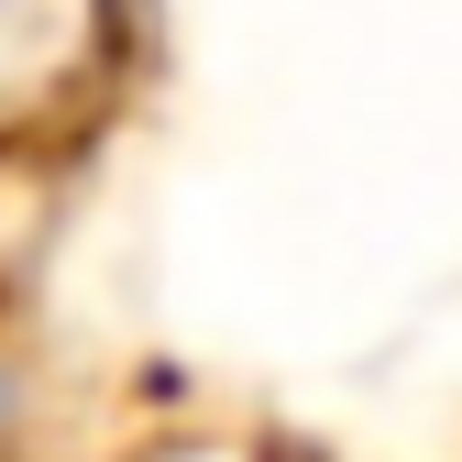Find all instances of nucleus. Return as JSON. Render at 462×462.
Wrapping results in <instances>:
<instances>
[{
  "instance_id": "nucleus-1",
  "label": "nucleus",
  "mask_w": 462,
  "mask_h": 462,
  "mask_svg": "<svg viewBox=\"0 0 462 462\" xmlns=\"http://www.w3.org/2000/svg\"><path fill=\"white\" fill-rule=\"evenodd\" d=\"M0 419H12V385H0Z\"/></svg>"
}]
</instances>
